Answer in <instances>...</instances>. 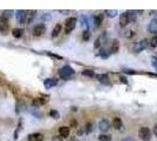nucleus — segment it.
I'll return each instance as SVG.
<instances>
[{
    "label": "nucleus",
    "mask_w": 157,
    "mask_h": 141,
    "mask_svg": "<svg viewBox=\"0 0 157 141\" xmlns=\"http://www.w3.org/2000/svg\"><path fill=\"white\" fill-rule=\"evenodd\" d=\"M100 58L103 59H106L108 57H109V53H106V49L105 48H100L99 49V54H98Z\"/></svg>",
    "instance_id": "bb28decb"
},
{
    "label": "nucleus",
    "mask_w": 157,
    "mask_h": 141,
    "mask_svg": "<svg viewBox=\"0 0 157 141\" xmlns=\"http://www.w3.org/2000/svg\"><path fill=\"white\" fill-rule=\"evenodd\" d=\"M71 126H72V127H76V126H77V121H76V120H72V121H71Z\"/></svg>",
    "instance_id": "a19ab883"
},
{
    "label": "nucleus",
    "mask_w": 157,
    "mask_h": 141,
    "mask_svg": "<svg viewBox=\"0 0 157 141\" xmlns=\"http://www.w3.org/2000/svg\"><path fill=\"white\" fill-rule=\"evenodd\" d=\"M70 141H79V140H78L77 138H74V136H73V138H71V139H70Z\"/></svg>",
    "instance_id": "c03bdc74"
},
{
    "label": "nucleus",
    "mask_w": 157,
    "mask_h": 141,
    "mask_svg": "<svg viewBox=\"0 0 157 141\" xmlns=\"http://www.w3.org/2000/svg\"><path fill=\"white\" fill-rule=\"evenodd\" d=\"M148 45H149L148 39H143V40L136 42V45H135V47H133V51H135L136 53H139V52H142L143 49H145V48L148 47Z\"/></svg>",
    "instance_id": "20e7f679"
},
{
    "label": "nucleus",
    "mask_w": 157,
    "mask_h": 141,
    "mask_svg": "<svg viewBox=\"0 0 157 141\" xmlns=\"http://www.w3.org/2000/svg\"><path fill=\"white\" fill-rule=\"evenodd\" d=\"M126 33H128V34H126V36H128V38L133 36V32H132V31H129V32H126Z\"/></svg>",
    "instance_id": "ea45409f"
},
{
    "label": "nucleus",
    "mask_w": 157,
    "mask_h": 141,
    "mask_svg": "<svg viewBox=\"0 0 157 141\" xmlns=\"http://www.w3.org/2000/svg\"><path fill=\"white\" fill-rule=\"evenodd\" d=\"M96 78L99 80V82H102V83H105V85H110L109 82V77L106 75V74H97Z\"/></svg>",
    "instance_id": "f3484780"
},
{
    "label": "nucleus",
    "mask_w": 157,
    "mask_h": 141,
    "mask_svg": "<svg viewBox=\"0 0 157 141\" xmlns=\"http://www.w3.org/2000/svg\"><path fill=\"white\" fill-rule=\"evenodd\" d=\"M138 136L143 141H150L151 139V130L148 127H141L138 130Z\"/></svg>",
    "instance_id": "f03ea898"
},
{
    "label": "nucleus",
    "mask_w": 157,
    "mask_h": 141,
    "mask_svg": "<svg viewBox=\"0 0 157 141\" xmlns=\"http://www.w3.org/2000/svg\"><path fill=\"white\" fill-rule=\"evenodd\" d=\"M15 107H17V109H15V112L19 114V113H21V112H25L26 111V105H25L23 101H18L17 102V105H15Z\"/></svg>",
    "instance_id": "6ab92c4d"
},
{
    "label": "nucleus",
    "mask_w": 157,
    "mask_h": 141,
    "mask_svg": "<svg viewBox=\"0 0 157 141\" xmlns=\"http://www.w3.org/2000/svg\"><path fill=\"white\" fill-rule=\"evenodd\" d=\"M136 12L135 11H128L126 12V15H128V19H129V23L130 21H136V14H135Z\"/></svg>",
    "instance_id": "5701e85b"
},
{
    "label": "nucleus",
    "mask_w": 157,
    "mask_h": 141,
    "mask_svg": "<svg viewBox=\"0 0 157 141\" xmlns=\"http://www.w3.org/2000/svg\"><path fill=\"white\" fill-rule=\"evenodd\" d=\"M74 74H76V70H73L71 66H69V65L63 66L61 70H59V77H61V79H64V80L71 79Z\"/></svg>",
    "instance_id": "f257e3e1"
},
{
    "label": "nucleus",
    "mask_w": 157,
    "mask_h": 141,
    "mask_svg": "<svg viewBox=\"0 0 157 141\" xmlns=\"http://www.w3.org/2000/svg\"><path fill=\"white\" fill-rule=\"evenodd\" d=\"M119 80H121L122 82H124V83H128V81H126V78H124V77H121V78H119Z\"/></svg>",
    "instance_id": "58836bf2"
},
{
    "label": "nucleus",
    "mask_w": 157,
    "mask_h": 141,
    "mask_svg": "<svg viewBox=\"0 0 157 141\" xmlns=\"http://www.w3.org/2000/svg\"><path fill=\"white\" fill-rule=\"evenodd\" d=\"M105 14H106L109 18H115V17L118 14V12L116 11V10H106V11H105Z\"/></svg>",
    "instance_id": "a878e982"
},
{
    "label": "nucleus",
    "mask_w": 157,
    "mask_h": 141,
    "mask_svg": "<svg viewBox=\"0 0 157 141\" xmlns=\"http://www.w3.org/2000/svg\"><path fill=\"white\" fill-rule=\"evenodd\" d=\"M79 21H80V24H82V26H85V27H87V26H89L87 17H85V15H82V17L79 18Z\"/></svg>",
    "instance_id": "c85d7f7f"
},
{
    "label": "nucleus",
    "mask_w": 157,
    "mask_h": 141,
    "mask_svg": "<svg viewBox=\"0 0 157 141\" xmlns=\"http://www.w3.org/2000/svg\"><path fill=\"white\" fill-rule=\"evenodd\" d=\"M12 13H13V11H4V14H2V15H4V17H6V18L8 19V18L12 15Z\"/></svg>",
    "instance_id": "72a5a7b5"
},
{
    "label": "nucleus",
    "mask_w": 157,
    "mask_h": 141,
    "mask_svg": "<svg viewBox=\"0 0 157 141\" xmlns=\"http://www.w3.org/2000/svg\"><path fill=\"white\" fill-rule=\"evenodd\" d=\"M106 41V33H104V34H100L98 38L96 39V41H95V47L96 48H99V47L102 46L104 42Z\"/></svg>",
    "instance_id": "1a4fd4ad"
},
{
    "label": "nucleus",
    "mask_w": 157,
    "mask_h": 141,
    "mask_svg": "<svg viewBox=\"0 0 157 141\" xmlns=\"http://www.w3.org/2000/svg\"><path fill=\"white\" fill-rule=\"evenodd\" d=\"M151 64H152V66H154V67H156L157 68V58L151 59Z\"/></svg>",
    "instance_id": "c9c22d12"
},
{
    "label": "nucleus",
    "mask_w": 157,
    "mask_h": 141,
    "mask_svg": "<svg viewBox=\"0 0 157 141\" xmlns=\"http://www.w3.org/2000/svg\"><path fill=\"white\" fill-rule=\"evenodd\" d=\"M118 51H119V42L117 39H113L112 44H111V48H110V53L116 54V53H118Z\"/></svg>",
    "instance_id": "ddd939ff"
},
{
    "label": "nucleus",
    "mask_w": 157,
    "mask_h": 141,
    "mask_svg": "<svg viewBox=\"0 0 157 141\" xmlns=\"http://www.w3.org/2000/svg\"><path fill=\"white\" fill-rule=\"evenodd\" d=\"M150 46L151 47H156L157 46V35H154L152 39L150 40Z\"/></svg>",
    "instance_id": "2f4dec72"
},
{
    "label": "nucleus",
    "mask_w": 157,
    "mask_h": 141,
    "mask_svg": "<svg viewBox=\"0 0 157 141\" xmlns=\"http://www.w3.org/2000/svg\"><path fill=\"white\" fill-rule=\"evenodd\" d=\"M8 28H10L8 19H7L6 17L1 15V17H0V31H1L2 33H6V32L8 31Z\"/></svg>",
    "instance_id": "39448f33"
},
{
    "label": "nucleus",
    "mask_w": 157,
    "mask_h": 141,
    "mask_svg": "<svg viewBox=\"0 0 157 141\" xmlns=\"http://www.w3.org/2000/svg\"><path fill=\"white\" fill-rule=\"evenodd\" d=\"M47 54H48V55H50V57H52V58L59 59V60H61V55H57V54H53V53H50V52H47Z\"/></svg>",
    "instance_id": "f704fd0d"
},
{
    "label": "nucleus",
    "mask_w": 157,
    "mask_h": 141,
    "mask_svg": "<svg viewBox=\"0 0 157 141\" xmlns=\"http://www.w3.org/2000/svg\"><path fill=\"white\" fill-rule=\"evenodd\" d=\"M99 129L104 133V132H108L110 129V124L108 120H105V119H103V120H100L99 121Z\"/></svg>",
    "instance_id": "9b49d317"
},
{
    "label": "nucleus",
    "mask_w": 157,
    "mask_h": 141,
    "mask_svg": "<svg viewBox=\"0 0 157 141\" xmlns=\"http://www.w3.org/2000/svg\"><path fill=\"white\" fill-rule=\"evenodd\" d=\"M154 134L157 136V125H155V127H154Z\"/></svg>",
    "instance_id": "37998d69"
},
{
    "label": "nucleus",
    "mask_w": 157,
    "mask_h": 141,
    "mask_svg": "<svg viewBox=\"0 0 157 141\" xmlns=\"http://www.w3.org/2000/svg\"><path fill=\"white\" fill-rule=\"evenodd\" d=\"M82 74L84 75V77H87V78H93L96 74H95V72L91 70H84L82 72Z\"/></svg>",
    "instance_id": "393cba45"
},
{
    "label": "nucleus",
    "mask_w": 157,
    "mask_h": 141,
    "mask_svg": "<svg viewBox=\"0 0 157 141\" xmlns=\"http://www.w3.org/2000/svg\"><path fill=\"white\" fill-rule=\"evenodd\" d=\"M46 32V26L44 24H38L34 26V30H33V34L36 36H40Z\"/></svg>",
    "instance_id": "423d86ee"
},
{
    "label": "nucleus",
    "mask_w": 157,
    "mask_h": 141,
    "mask_svg": "<svg viewBox=\"0 0 157 141\" xmlns=\"http://www.w3.org/2000/svg\"><path fill=\"white\" fill-rule=\"evenodd\" d=\"M50 117L53 118V119H59V112L58 111H56V109H52V111H50Z\"/></svg>",
    "instance_id": "c756f323"
},
{
    "label": "nucleus",
    "mask_w": 157,
    "mask_h": 141,
    "mask_svg": "<svg viewBox=\"0 0 157 141\" xmlns=\"http://www.w3.org/2000/svg\"><path fill=\"white\" fill-rule=\"evenodd\" d=\"M59 135H61V138H67L70 135V128L65 127V126L61 127L59 128Z\"/></svg>",
    "instance_id": "a211bd4d"
},
{
    "label": "nucleus",
    "mask_w": 157,
    "mask_h": 141,
    "mask_svg": "<svg viewBox=\"0 0 157 141\" xmlns=\"http://www.w3.org/2000/svg\"><path fill=\"white\" fill-rule=\"evenodd\" d=\"M123 72H124V73H128V74H135V73H136V72L132 70H123Z\"/></svg>",
    "instance_id": "e433bc0d"
},
{
    "label": "nucleus",
    "mask_w": 157,
    "mask_h": 141,
    "mask_svg": "<svg viewBox=\"0 0 157 141\" xmlns=\"http://www.w3.org/2000/svg\"><path fill=\"white\" fill-rule=\"evenodd\" d=\"M30 112L34 115L36 118L38 119H40V118H43V112L40 111V108L39 107H36V106H32L31 108H30Z\"/></svg>",
    "instance_id": "4468645a"
},
{
    "label": "nucleus",
    "mask_w": 157,
    "mask_h": 141,
    "mask_svg": "<svg viewBox=\"0 0 157 141\" xmlns=\"http://www.w3.org/2000/svg\"><path fill=\"white\" fill-rule=\"evenodd\" d=\"M92 129H93L92 124H91V122H87L86 126H85V133H86V134H90V133L92 132Z\"/></svg>",
    "instance_id": "7c9ffc66"
},
{
    "label": "nucleus",
    "mask_w": 157,
    "mask_h": 141,
    "mask_svg": "<svg viewBox=\"0 0 157 141\" xmlns=\"http://www.w3.org/2000/svg\"><path fill=\"white\" fill-rule=\"evenodd\" d=\"M112 126L116 129H121L122 126H123V122H122V120L119 118H115V119L112 120Z\"/></svg>",
    "instance_id": "412c9836"
},
{
    "label": "nucleus",
    "mask_w": 157,
    "mask_h": 141,
    "mask_svg": "<svg viewBox=\"0 0 157 141\" xmlns=\"http://www.w3.org/2000/svg\"><path fill=\"white\" fill-rule=\"evenodd\" d=\"M122 141H133L132 139H130V138H126V139H123Z\"/></svg>",
    "instance_id": "a18cd8bd"
},
{
    "label": "nucleus",
    "mask_w": 157,
    "mask_h": 141,
    "mask_svg": "<svg viewBox=\"0 0 157 141\" xmlns=\"http://www.w3.org/2000/svg\"><path fill=\"white\" fill-rule=\"evenodd\" d=\"M61 13H69V11H59Z\"/></svg>",
    "instance_id": "de8ad7c7"
},
{
    "label": "nucleus",
    "mask_w": 157,
    "mask_h": 141,
    "mask_svg": "<svg viewBox=\"0 0 157 141\" xmlns=\"http://www.w3.org/2000/svg\"><path fill=\"white\" fill-rule=\"evenodd\" d=\"M12 34L14 38H21L23 34H24V30L23 28H13L12 30Z\"/></svg>",
    "instance_id": "aec40b11"
},
{
    "label": "nucleus",
    "mask_w": 157,
    "mask_h": 141,
    "mask_svg": "<svg viewBox=\"0 0 157 141\" xmlns=\"http://www.w3.org/2000/svg\"><path fill=\"white\" fill-rule=\"evenodd\" d=\"M148 30H149V32H150V33L157 35V19H152V20L150 21Z\"/></svg>",
    "instance_id": "9d476101"
},
{
    "label": "nucleus",
    "mask_w": 157,
    "mask_h": 141,
    "mask_svg": "<svg viewBox=\"0 0 157 141\" xmlns=\"http://www.w3.org/2000/svg\"><path fill=\"white\" fill-rule=\"evenodd\" d=\"M57 83H58V80H57V79H52V78H50V79H46V80L44 81V87H45L46 89H50V88L57 86Z\"/></svg>",
    "instance_id": "6e6552de"
},
{
    "label": "nucleus",
    "mask_w": 157,
    "mask_h": 141,
    "mask_svg": "<svg viewBox=\"0 0 157 141\" xmlns=\"http://www.w3.org/2000/svg\"><path fill=\"white\" fill-rule=\"evenodd\" d=\"M103 18H104L103 14H97L95 17H92V20H93V24H95V27H99V26H100V24L103 23Z\"/></svg>",
    "instance_id": "2eb2a0df"
},
{
    "label": "nucleus",
    "mask_w": 157,
    "mask_h": 141,
    "mask_svg": "<svg viewBox=\"0 0 157 141\" xmlns=\"http://www.w3.org/2000/svg\"><path fill=\"white\" fill-rule=\"evenodd\" d=\"M128 24H129V19H128L126 12H125V13H122L121 17H119V25H121V27H125Z\"/></svg>",
    "instance_id": "dca6fc26"
},
{
    "label": "nucleus",
    "mask_w": 157,
    "mask_h": 141,
    "mask_svg": "<svg viewBox=\"0 0 157 141\" xmlns=\"http://www.w3.org/2000/svg\"><path fill=\"white\" fill-rule=\"evenodd\" d=\"M99 141H111V135H108V134H100L98 136Z\"/></svg>",
    "instance_id": "cd10ccee"
},
{
    "label": "nucleus",
    "mask_w": 157,
    "mask_h": 141,
    "mask_svg": "<svg viewBox=\"0 0 157 141\" xmlns=\"http://www.w3.org/2000/svg\"><path fill=\"white\" fill-rule=\"evenodd\" d=\"M61 25H59V24H58V25H56V26H54V28H53V31H52V36H53V38H56L57 35L61 33Z\"/></svg>",
    "instance_id": "b1692460"
},
{
    "label": "nucleus",
    "mask_w": 157,
    "mask_h": 141,
    "mask_svg": "<svg viewBox=\"0 0 157 141\" xmlns=\"http://www.w3.org/2000/svg\"><path fill=\"white\" fill-rule=\"evenodd\" d=\"M51 141H63L61 136H54V138H52V140Z\"/></svg>",
    "instance_id": "4c0bfd02"
},
{
    "label": "nucleus",
    "mask_w": 157,
    "mask_h": 141,
    "mask_svg": "<svg viewBox=\"0 0 157 141\" xmlns=\"http://www.w3.org/2000/svg\"><path fill=\"white\" fill-rule=\"evenodd\" d=\"M50 20V15H43V20Z\"/></svg>",
    "instance_id": "79ce46f5"
},
{
    "label": "nucleus",
    "mask_w": 157,
    "mask_h": 141,
    "mask_svg": "<svg viewBox=\"0 0 157 141\" xmlns=\"http://www.w3.org/2000/svg\"><path fill=\"white\" fill-rule=\"evenodd\" d=\"M83 39H84L85 41H87L90 39V32L89 31H85L84 33H83Z\"/></svg>",
    "instance_id": "473e14b6"
},
{
    "label": "nucleus",
    "mask_w": 157,
    "mask_h": 141,
    "mask_svg": "<svg viewBox=\"0 0 157 141\" xmlns=\"http://www.w3.org/2000/svg\"><path fill=\"white\" fill-rule=\"evenodd\" d=\"M15 17H17V21H18L19 24H21V25L26 24V17H27L26 11H24V10L18 11L17 12V14H15Z\"/></svg>",
    "instance_id": "0eeeda50"
},
{
    "label": "nucleus",
    "mask_w": 157,
    "mask_h": 141,
    "mask_svg": "<svg viewBox=\"0 0 157 141\" xmlns=\"http://www.w3.org/2000/svg\"><path fill=\"white\" fill-rule=\"evenodd\" d=\"M76 24H77V19L76 18H67L66 20H65V33L66 34H69V33H71L73 30H74V27H76Z\"/></svg>",
    "instance_id": "7ed1b4c3"
},
{
    "label": "nucleus",
    "mask_w": 157,
    "mask_h": 141,
    "mask_svg": "<svg viewBox=\"0 0 157 141\" xmlns=\"http://www.w3.org/2000/svg\"><path fill=\"white\" fill-rule=\"evenodd\" d=\"M150 13H151V14H156L157 15V11H150Z\"/></svg>",
    "instance_id": "49530a36"
},
{
    "label": "nucleus",
    "mask_w": 157,
    "mask_h": 141,
    "mask_svg": "<svg viewBox=\"0 0 157 141\" xmlns=\"http://www.w3.org/2000/svg\"><path fill=\"white\" fill-rule=\"evenodd\" d=\"M36 11H27L26 12V14H27V17H26V23L30 24L32 21V19L34 18V15H36Z\"/></svg>",
    "instance_id": "4be33fe9"
},
{
    "label": "nucleus",
    "mask_w": 157,
    "mask_h": 141,
    "mask_svg": "<svg viewBox=\"0 0 157 141\" xmlns=\"http://www.w3.org/2000/svg\"><path fill=\"white\" fill-rule=\"evenodd\" d=\"M44 135L41 133H32L28 135V141H43Z\"/></svg>",
    "instance_id": "f8f14e48"
}]
</instances>
